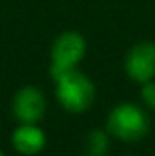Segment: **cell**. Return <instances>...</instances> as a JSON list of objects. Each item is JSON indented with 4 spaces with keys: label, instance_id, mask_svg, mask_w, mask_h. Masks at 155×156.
I'll return each mask as SVG.
<instances>
[{
    "label": "cell",
    "instance_id": "8992f818",
    "mask_svg": "<svg viewBox=\"0 0 155 156\" xmlns=\"http://www.w3.org/2000/svg\"><path fill=\"white\" fill-rule=\"evenodd\" d=\"M11 145L22 156H37L47 145V134L39 123H18L11 133Z\"/></svg>",
    "mask_w": 155,
    "mask_h": 156
},
{
    "label": "cell",
    "instance_id": "5b68a950",
    "mask_svg": "<svg viewBox=\"0 0 155 156\" xmlns=\"http://www.w3.org/2000/svg\"><path fill=\"white\" fill-rule=\"evenodd\" d=\"M47 102L44 93L37 85H24L20 87L11 102L13 116L18 123H39L46 115Z\"/></svg>",
    "mask_w": 155,
    "mask_h": 156
},
{
    "label": "cell",
    "instance_id": "7a4b0ae2",
    "mask_svg": "<svg viewBox=\"0 0 155 156\" xmlns=\"http://www.w3.org/2000/svg\"><path fill=\"white\" fill-rule=\"evenodd\" d=\"M152 123L144 107L133 102H120L112 107L106 118V131L124 144H137L150 134Z\"/></svg>",
    "mask_w": 155,
    "mask_h": 156
},
{
    "label": "cell",
    "instance_id": "6da1fadb",
    "mask_svg": "<svg viewBox=\"0 0 155 156\" xmlns=\"http://www.w3.org/2000/svg\"><path fill=\"white\" fill-rule=\"evenodd\" d=\"M55 83V98L60 107L71 115H80L91 109L97 89L93 80L80 69H70L51 78Z\"/></svg>",
    "mask_w": 155,
    "mask_h": 156
},
{
    "label": "cell",
    "instance_id": "52a82bcc",
    "mask_svg": "<svg viewBox=\"0 0 155 156\" xmlns=\"http://www.w3.org/2000/svg\"><path fill=\"white\" fill-rule=\"evenodd\" d=\"M110 153V134L102 129H93L86 138V156H108Z\"/></svg>",
    "mask_w": 155,
    "mask_h": 156
},
{
    "label": "cell",
    "instance_id": "3957f363",
    "mask_svg": "<svg viewBox=\"0 0 155 156\" xmlns=\"http://www.w3.org/2000/svg\"><path fill=\"white\" fill-rule=\"evenodd\" d=\"M88 53V42L78 31H64L51 44L49 51V76L77 69Z\"/></svg>",
    "mask_w": 155,
    "mask_h": 156
},
{
    "label": "cell",
    "instance_id": "9c48e42d",
    "mask_svg": "<svg viewBox=\"0 0 155 156\" xmlns=\"http://www.w3.org/2000/svg\"><path fill=\"white\" fill-rule=\"evenodd\" d=\"M0 156H6V154H4V151H2V149H0Z\"/></svg>",
    "mask_w": 155,
    "mask_h": 156
},
{
    "label": "cell",
    "instance_id": "277c9868",
    "mask_svg": "<svg viewBox=\"0 0 155 156\" xmlns=\"http://www.w3.org/2000/svg\"><path fill=\"white\" fill-rule=\"evenodd\" d=\"M126 76L137 83H144L155 78V42L141 40L133 44L124 58Z\"/></svg>",
    "mask_w": 155,
    "mask_h": 156
},
{
    "label": "cell",
    "instance_id": "ba28073f",
    "mask_svg": "<svg viewBox=\"0 0 155 156\" xmlns=\"http://www.w3.org/2000/svg\"><path fill=\"white\" fill-rule=\"evenodd\" d=\"M141 102L146 109L155 111V78L141 83Z\"/></svg>",
    "mask_w": 155,
    "mask_h": 156
}]
</instances>
